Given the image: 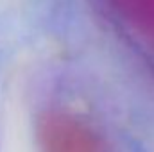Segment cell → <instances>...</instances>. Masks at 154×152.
<instances>
[{
  "label": "cell",
  "instance_id": "obj_1",
  "mask_svg": "<svg viewBox=\"0 0 154 152\" xmlns=\"http://www.w3.org/2000/svg\"><path fill=\"white\" fill-rule=\"evenodd\" d=\"M36 134L41 152H104L99 134L84 120L66 111L43 113Z\"/></svg>",
  "mask_w": 154,
  "mask_h": 152
},
{
  "label": "cell",
  "instance_id": "obj_2",
  "mask_svg": "<svg viewBox=\"0 0 154 152\" xmlns=\"http://www.w3.org/2000/svg\"><path fill=\"white\" fill-rule=\"evenodd\" d=\"M106 4L129 29L154 43V0H106Z\"/></svg>",
  "mask_w": 154,
  "mask_h": 152
}]
</instances>
